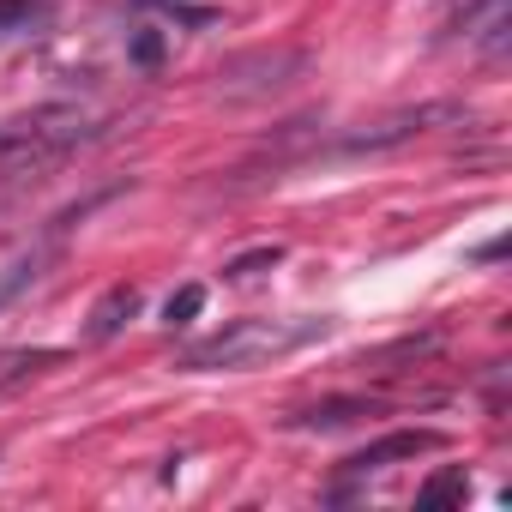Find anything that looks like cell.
<instances>
[{
  "label": "cell",
  "mask_w": 512,
  "mask_h": 512,
  "mask_svg": "<svg viewBox=\"0 0 512 512\" xmlns=\"http://www.w3.org/2000/svg\"><path fill=\"white\" fill-rule=\"evenodd\" d=\"M67 350H7V356H0V392H7V386H19L25 374H43V368H55Z\"/></svg>",
  "instance_id": "obj_5"
},
{
  "label": "cell",
  "mask_w": 512,
  "mask_h": 512,
  "mask_svg": "<svg viewBox=\"0 0 512 512\" xmlns=\"http://www.w3.org/2000/svg\"><path fill=\"white\" fill-rule=\"evenodd\" d=\"M133 314H139V290H133V284H115V290L91 308V338H115Z\"/></svg>",
  "instance_id": "obj_3"
},
{
  "label": "cell",
  "mask_w": 512,
  "mask_h": 512,
  "mask_svg": "<svg viewBox=\"0 0 512 512\" xmlns=\"http://www.w3.org/2000/svg\"><path fill=\"white\" fill-rule=\"evenodd\" d=\"M440 446H446L440 428H398V434L362 446V452L350 458V470H380V464H392V458H416V452H440Z\"/></svg>",
  "instance_id": "obj_2"
},
{
  "label": "cell",
  "mask_w": 512,
  "mask_h": 512,
  "mask_svg": "<svg viewBox=\"0 0 512 512\" xmlns=\"http://www.w3.org/2000/svg\"><path fill=\"white\" fill-rule=\"evenodd\" d=\"M133 61H139V67H157V61H163V37H157V31H139V37H133Z\"/></svg>",
  "instance_id": "obj_9"
},
{
  "label": "cell",
  "mask_w": 512,
  "mask_h": 512,
  "mask_svg": "<svg viewBox=\"0 0 512 512\" xmlns=\"http://www.w3.org/2000/svg\"><path fill=\"white\" fill-rule=\"evenodd\" d=\"M446 109H416V115H398V121H386V127H368V133H356L350 139V151H380V145H398V139H410V133H422L428 121H440Z\"/></svg>",
  "instance_id": "obj_4"
},
{
  "label": "cell",
  "mask_w": 512,
  "mask_h": 512,
  "mask_svg": "<svg viewBox=\"0 0 512 512\" xmlns=\"http://www.w3.org/2000/svg\"><path fill=\"white\" fill-rule=\"evenodd\" d=\"M284 260V247L266 241V247H253V253H235V260L223 266V278H247V272H260V266H278Z\"/></svg>",
  "instance_id": "obj_8"
},
{
  "label": "cell",
  "mask_w": 512,
  "mask_h": 512,
  "mask_svg": "<svg viewBox=\"0 0 512 512\" xmlns=\"http://www.w3.org/2000/svg\"><path fill=\"white\" fill-rule=\"evenodd\" d=\"M199 314H205V284H181V290L163 302V320H169L175 332H181V326H193Z\"/></svg>",
  "instance_id": "obj_7"
},
{
  "label": "cell",
  "mask_w": 512,
  "mask_h": 512,
  "mask_svg": "<svg viewBox=\"0 0 512 512\" xmlns=\"http://www.w3.org/2000/svg\"><path fill=\"white\" fill-rule=\"evenodd\" d=\"M452 494H464V476H434V482L422 488V506H440V500H452Z\"/></svg>",
  "instance_id": "obj_10"
},
{
  "label": "cell",
  "mask_w": 512,
  "mask_h": 512,
  "mask_svg": "<svg viewBox=\"0 0 512 512\" xmlns=\"http://www.w3.org/2000/svg\"><path fill=\"white\" fill-rule=\"evenodd\" d=\"M314 332H326V320H302V326H278V320H235L223 326L217 338L193 344L181 356L187 374H211V368H253V362H266V356H284L296 344H308Z\"/></svg>",
  "instance_id": "obj_1"
},
{
  "label": "cell",
  "mask_w": 512,
  "mask_h": 512,
  "mask_svg": "<svg viewBox=\"0 0 512 512\" xmlns=\"http://www.w3.org/2000/svg\"><path fill=\"white\" fill-rule=\"evenodd\" d=\"M25 7H31V0H0V31H13L25 19Z\"/></svg>",
  "instance_id": "obj_11"
},
{
  "label": "cell",
  "mask_w": 512,
  "mask_h": 512,
  "mask_svg": "<svg viewBox=\"0 0 512 512\" xmlns=\"http://www.w3.org/2000/svg\"><path fill=\"white\" fill-rule=\"evenodd\" d=\"M350 416H374V404H368V398H326V404H314V410L302 416V428H338V422H350Z\"/></svg>",
  "instance_id": "obj_6"
}]
</instances>
